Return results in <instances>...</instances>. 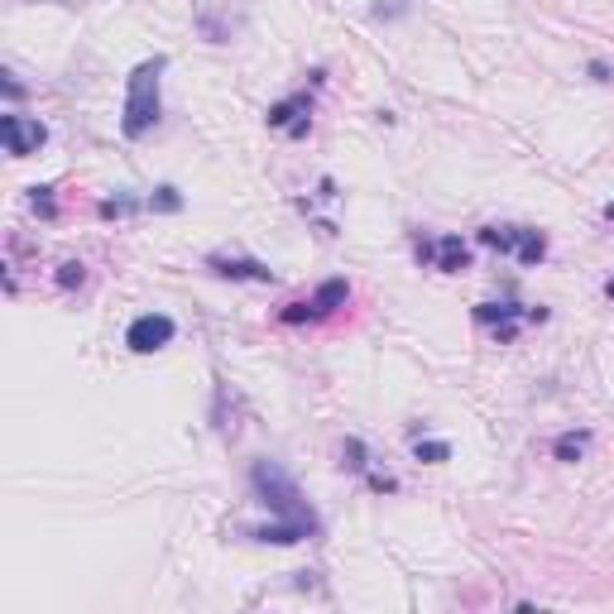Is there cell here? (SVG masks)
<instances>
[{
  "label": "cell",
  "mask_w": 614,
  "mask_h": 614,
  "mask_svg": "<svg viewBox=\"0 0 614 614\" xmlns=\"http://www.w3.org/2000/svg\"><path fill=\"white\" fill-rule=\"evenodd\" d=\"M178 207H182V192L178 188H168V182H163V188H154L149 211H178Z\"/></svg>",
  "instance_id": "cell-16"
},
{
  "label": "cell",
  "mask_w": 614,
  "mask_h": 614,
  "mask_svg": "<svg viewBox=\"0 0 614 614\" xmlns=\"http://www.w3.org/2000/svg\"><path fill=\"white\" fill-rule=\"evenodd\" d=\"M29 211L43 221H53L58 217V202H53V188H29Z\"/></svg>",
  "instance_id": "cell-13"
},
{
  "label": "cell",
  "mask_w": 614,
  "mask_h": 614,
  "mask_svg": "<svg viewBox=\"0 0 614 614\" xmlns=\"http://www.w3.org/2000/svg\"><path fill=\"white\" fill-rule=\"evenodd\" d=\"M97 211H101V221H111V217H130V211H140V202H135V197H106Z\"/></svg>",
  "instance_id": "cell-15"
},
{
  "label": "cell",
  "mask_w": 614,
  "mask_h": 614,
  "mask_svg": "<svg viewBox=\"0 0 614 614\" xmlns=\"http://www.w3.org/2000/svg\"><path fill=\"white\" fill-rule=\"evenodd\" d=\"M341 466L360 470V475H365V485H370L375 495H394V489H398L394 475H384V470H375V466H370V451H365V442H360V437H346V447H341Z\"/></svg>",
  "instance_id": "cell-11"
},
{
  "label": "cell",
  "mask_w": 614,
  "mask_h": 614,
  "mask_svg": "<svg viewBox=\"0 0 614 614\" xmlns=\"http://www.w3.org/2000/svg\"><path fill=\"white\" fill-rule=\"evenodd\" d=\"M269 130L288 135V140H302L307 126H312V97L307 91H293V97H284L279 106H269Z\"/></svg>",
  "instance_id": "cell-8"
},
{
  "label": "cell",
  "mask_w": 614,
  "mask_h": 614,
  "mask_svg": "<svg viewBox=\"0 0 614 614\" xmlns=\"http://www.w3.org/2000/svg\"><path fill=\"white\" fill-rule=\"evenodd\" d=\"M87 284V265L82 259H63L58 265V288H82Z\"/></svg>",
  "instance_id": "cell-14"
},
{
  "label": "cell",
  "mask_w": 614,
  "mask_h": 614,
  "mask_svg": "<svg viewBox=\"0 0 614 614\" xmlns=\"http://www.w3.org/2000/svg\"><path fill=\"white\" fill-rule=\"evenodd\" d=\"M413 456H418V460H433V466H437V460L451 456V447H447V442H413Z\"/></svg>",
  "instance_id": "cell-17"
},
{
  "label": "cell",
  "mask_w": 614,
  "mask_h": 614,
  "mask_svg": "<svg viewBox=\"0 0 614 614\" xmlns=\"http://www.w3.org/2000/svg\"><path fill=\"white\" fill-rule=\"evenodd\" d=\"M485 245V250H499V255H514L518 265H543L547 259V236L533 226H480V236H475Z\"/></svg>",
  "instance_id": "cell-3"
},
{
  "label": "cell",
  "mask_w": 614,
  "mask_h": 614,
  "mask_svg": "<svg viewBox=\"0 0 614 614\" xmlns=\"http://www.w3.org/2000/svg\"><path fill=\"white\" fill-rule=\"evenodd\" d=\"M207 269L230 284H274V269L250 255H207Z\"/></svg>",
  "instance_id": "cell-9"
},
{
  "label": "cell",
  "mask_w": 614,
  "mask_h": 614,
  "mask_svg": "<svg viewBox=\"0 0 614 614\" xmlns=\"http://www.w3.org/2000/svg\"><path fill=\"white\" fill-rule=\"evenodd\" d=\"M418 265H433L442 274H460L470 269V250L460 236H442V240H418Z\"/></svg>",
  "instance_id": "cell-10"
},
{
  "label": "cell",
  "mask_w": 614,
  "mask_h": 614,
  "mask_svg": "<svg viewBox=\"0 0 614 614\" xmlns=\"http://www.w3.org/2000/svg\"><path fill=\"white\" fill-rule=\"evenodd\" d=\"M53 5H77V0H53Z\"/></svg>",
  "instance_id": "cell-22"
},
{
  "label": "cell",
  "mask_w": 614,
  "mask_h": 614,
  "mask_svg": "<svg viewBox=\"0 0 614 614\" xmlns=\"http://www.w3.org/2000/svg\"><path fill=\"white\" fill-rule=\"evenodd\" d=\"M250 485H255V499L265 504V509L279 518V524L293 528L302 543L321 533V518L312 514V504L302 499L298 480L279 466V460H255V466H250Z\"/></svg>",
  "instance_id": "cell-1"
},
{
  "label": "cell",
  "mask_w": 614,
  "mask_h": 614,
  "mask_svg": "<svg viewBox=\"0 0 614 614\" xmlns=\"http://www.w3.org/2000/svg\"><path fill=\"white\" fill-rule=\"evenodd\" d=\"M475 321L495 331L499 346H509L518 336V321H547L543 307H518V302H480L475 307Z\"/></svg>",
  "instance_id": "cell-5"
},
{
  "label": "cell",
  "mask_w": 614,
  "mask_h": 614,
  "mask_svg": "<svg viewBox=\"0 0 614 614\" xmlns=\"http://www.w3.org/2000/svg\"><path fill=\"white\" fill-rule=\"evenodd\" d=\"M173 317H163V312H144V317H135L130 321V331H126V346L135 350V356H154V350H163L168 341H173Z\"/></svg>",
  "instance_id": "cell-6"
},
{
  "label": "cell",
  "mask_w": 614,
  "mask_h": 614,
  "mask_svg": "<svg viewBox=\"0 0 614 614\" xmlns=\"http://www.w3.org/2000/svg\"><path fill=\"white\" fill-rule=\"evenodd\" d=\"M346 298H350V284L346 279H327L312 298L288 302L284 312H279V321H288V327H298V321H327L336 307H346Z\"/></svg>",
  "instance_id": "cell-4"
},
{
  "label": "cell",
  "mask_w": 614,
  "mask_h": 614,
  "mask_svg": "<svg viewBox=\"0 0 614 614\" xmlns=\"http://www.w3.org/2000/svg\"><path fill=\"white\" fill-rule=\"evenodd\" d=\"M591 77H595V82H609V68L600 63V58H595V63H591Z\"/></svg>",
  "instance_id": "cell-19"
},
{
  "label": "cell",
  "mask_w": 614,
  "mask_h": 614,
  "mask_svg": "<svg viewBox=\"0 0 614 614\" xmlns=\"http://www.w3.org/2000/svg\"><path fill=\"white\" fill-rule=\"evenodd\" d=\"M605 221H614V202H605Z\"/></svg>",
  "instance_id": "cell-20"
},
{
  "label": "cell",
  "mask_w": 614,
  "mask_h": 614,
  "mask_svg": "<svg viewBox=\"0 0 614 614\" xmlns=\"http://www.w3.org/2000/svg\"><path fill=\"white\" fill-rule=\"evenodd\" d=\"M0 82H5V97H14V101H20V97H24V87H20V82H14V72H0Z\"/></svg>",
  "instance_id": "cell-18"
},
{
  "label": "cell",
  "mask_w": 614,
  "mask_h": 614,
  "mask_svg": "<svg viewBox=\"0 0 614 614\" xmlns=\"http://www.w3.org/2000/svg\"><path fill=\"white\" fill-rule=\"evenodd\" d=\"M591 447V433H562L557 442H552V451H557V460H581Z\"/></svg>",
  "instance_id": "cell-12"
},
{
  "label": "cell",
  "mask_w": 614,
  "mask_h": 614,
  "mask_svg": "<svg viewBox=\"0 0 614 614\" xmlns=\"http://www.w3.org/2000/svg\"><path fill=\"white\" fill-rule=\"evenodd\" d=\"M168 68V58H149V63H140L130 72L126 82V111H120V130H126V140H140V135H149L154 126H159V77Z\"/></svg>",
  "instance_id": "cell-2"
},
{
  "label": "cell",
  "mask_w": 614,
  "mask_h": 614,
  "mask_svg": "<svg viewBox=\"0 0 614 614\" xmlns=\"http://www.w3.org/2000/svg\"><path fill=\"white\" fill-rule=\"evenodd\" d=\"M0 140L14 159H24V154H39L43 140H49V126L34 116H0Z\"/></svg>",
  "instance_id": "cell-7"
},
{
  "label": "cell",
  "mask_w": 614,
  "mask_h": 614,
  "mask_svg": "<svg viewBox=\"0 0 614 614\" xmlns=\"http://www.w3.org/2000/svg\"><path fill=\"white\" fill-rule=\"evenodd\" d=\"M605 293H609V298H614V279H609V284H605Z\"/></svg>",
  "instance_id": "cell-21"
}]
</instances>
